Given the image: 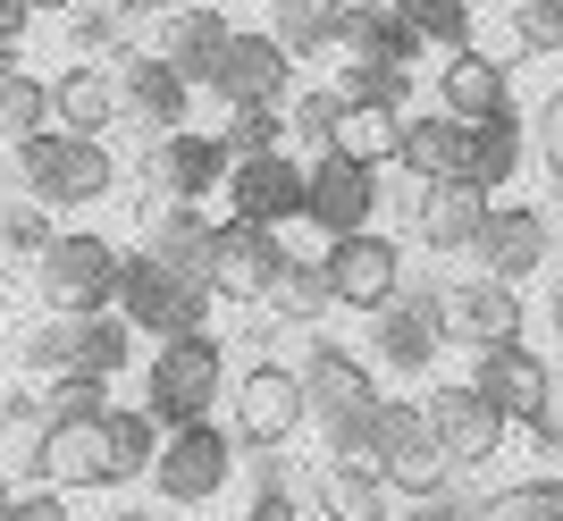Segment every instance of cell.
Masks as SVG:
<instances>
[{
  "mask_svg": "<svg viewBox=\"0 0 563 521\" xmlns=\"http://www.w3.org/2000/svg\"><path fill=\"white\" fill-rule=\"evenodd\" d=\"M9 186L51 219L93 211V202L118 193V152H110V135H59V126H43V135L9 143Z\"/></svg>",
  "mask_w": 563,
  "mask_h": 521,
  "instance_id": "1",
  "label": "cell"
},
{
  "mask_svg": "<svg viewBox=\"0 0 563 521\" xmlns=\"http://www.w3.org/2000/svg\"><path fill=\"white\" fill-rule=\"evenodd\" d=\"M135 345L143 336L118 320V311H93V320H59V311H34V320H18V336H9V362L18 370H34V379H126L135 370Z\"/></svg>",
  "mask_w": 563,
  "mask_h": 521,
  "instance_id": "2",
  "label": "cell"
},
{
  "mask_svg": "<svg viewBox=\"0 0 563 521\" xmlns=\"http://www.w3.org/2000/svg\"><path fill=\"white\" fill-rule=\"evenodd\" d=\"M295 379H303L311 429H320V454L362 463V446H371V403L387 396V387H378V370L353 354V345H336V336H311L303 362H295Z\"/></svg>",
  "mask_w": 563,
  "mask_h": 521,
  "instance_id": "3",
  "label": "cell"
},
{
  "mask_svg": "<svg viewBox=\"0 0 563 521\" xmlns=\"http://www.w3.org/2000/svg\"><path fill=\"white\" fill-rule=\"evenodd\" d=\"M118 269H126V244L118 236H101V228H51V244L34 253L25 286L59 320H93V311L118 303Z\"/></svg>",
  "mask_w": 563,
  "mask_h": 521,
  "instance_id": "4",
  "label": "cell"
},
{
  "mask_svg": "<svg viewBox=\"0 0 563 521\" xmlns=\"http://www.w3.org/2000/svg\"><path fill=\"white\" fill-rule=\"evenodd\" d=\"M219 396H228V345H219V329L152 345V362H143V412H152V429L211 421Z\"/></svg>",
  "mask_w": 563,
  "mask_h": 521,
  "instance_id": "5",
  "label": "cell"
},
{
  "mask_svg": "<svg viewBox=\"0 0 563 521\" xmlns=\"http://www.w3.org/2000/svg\"><path fill=\"white\" fill-rule=\"evenodd\" d=\"M228 437L253 454H286L295 437L311 429V403H303V379H295V362H244V370H228Z\"/></svg>",
  "mask_w": 563,
  "mask_h": 521,
  "instance_id": "6",
  "label": "cell"
},
{
  "mask_svg": "<svg viewBox=\"0 0 563 521\" xmlns=\"http://www.w3.org/2000/svg\"><path fill=\"white\" fill-rule=\"evenodd\" d=\"M118 320L143 336V345H168V336H194V329H211V286L186 278V269H168V260H152L135 244L126 253V269H118Z\"/></svg>",
  "mask_w": 563,
  "mask_h": 521,
  "instance_id": "7",
  "label": "cell"
},
{
  "mask_svg": "<svg viewBox=\"0 0 563 521\" xmlns=\"http://www.w3.org/2000/svg\"><path fill=\"white\" fill-rule=\"evenodd\" d=\"M362 463H371L378 479H387V497H446V454H438V437H429V412L421 396H378L371 403V446H362Z\"/></svg>",
  "mask_w": 563,
  "mask_h": 521,
  "instance_id": "8",
  "label": "cell"
},
{
  "mask_svg": "<svg viewBox=\"0 0 563 521\" xmlns=\"http://www.w3.org/2000/svg\"><path fill=\"white\" fill-rule=\"evenodd\" d=\"M143 488H152L161 505H177V513H202V505H219V497L235 488V437H228V421L161 429V454H152Z\"/></svg>",
  "mask_w": 563,
  "mask_h": 521,
  "instance_id": "9",
  "label": "cell"
},
{
  "mask_svg": "<svg viewBox=\"0 0 563 521\" xmlns=\"http://www.w3.org/2000/svg\"><path fill=\"white\" fill-rule=\"evenodd\" d=\"M219 177H228V143H219L211 126H177V135H152L135 152V186H143L152 211L202 202V193H219Z\"/></svg>",
  "mask_w": 563,
  "mask_h": 521,
  "instance_id": "10",
  "label": "cell"
},
{
  "mask_svg": "<svg viewBox=\"0 0 563 521\" xmlns=\"http://www.w3.org/2000/svg\"><path fill=\"white\" fill-rule=\"evenodd\" d=\"M446 354V295L438 286H404L396 303L371 311V362L396 379H429Z\"/></svg>",
  "mask_w": 563,
  "mask_h": 521,
  "instance_id": "11",
  "label": "cell"
},
{
  "mask_svg": "<svg viewBox=\"0 0 563 521\" xmlns=\"http://www.w3.org/2000/svg\"><path fill=\"white\" fill-rule=\"evenodd\" d=\"M421 412H429V437H438V454H446V472H479V463H496L505 437H514V421H505L471 379H438L421 396Z\"/></svg>",
  "mask_w": 563,
  "mask_h": 521,
  "instance_id": "12",
  "label": "cell"
},
{
  "mask_svg": "<svg viewBox=\"0 0 563 521\" xmlns=\"http://www.w3.org/2000/svg\"><path fill=\"white\" fill-rule=\"evenodd\" d=\"M34 488H59V497H101V488H118L110 412H59V421L43 429V454H34Z\"/></svg>",
  "mask_w": 563,
  "mask_h": 521,
  "instance_id": "13",
  "label": "cell"
},
{
  "mask_svg": "<svg viewBox=\"0 0 563 521\" xmlns=\"http://www.w3.org/2000/svg\"><path fill=\"white\" fill-rule=\"evenodd\" d=\"M320 278H329V303L336 311H362L371 320L378 303L404 295V244L378 236V228H353V236H329L320 253Z\"/></svg>",
  "mask_w": 563,
  "mask_h": 521,
  "instance_id": "14",
  "label": "cell"
},
{
  "mask_svg": "<svg viewBox=\"0 0 563 521\" xmlns=\"http://www.w3.org/2000/svg\"><path fill=\"white\" fill-rule=\"evenodd\" d=\"M286 260V236L278 228H261V219H219L211 228V303H235V311H261L269 278H278Z\"/></svg>",
  "mask_w": 563,
  "mask_h": 521,
  "instance_id": "15",
  "label": "cell"
},
{
  "mask_svg": "<svg viewBox=\"0 0 563 521\" xmlns=\"http://www.w3.org/2000/svg\"><path fill=\"white\" fill-rule=\"evenodd\" d=\"M202 93H211L219 110H261V101H286V93H295V59L269 43V25H235L228 51L211 59V76H202Z\"/></svg>",
  "mask_w": 563,
  "mask_h": 521,
  "instance_id": "16",
  "label": "cell"
},
{
  "mask_svg": "<svg viewBox=\"0 0 563 521\" xmlns=\"http://www.w3.org/2000/svg\"><path fill=\"white\" fill-rule=\"evenodd\" d=\"M471 260H479V278L530 286L547 260H555V219H547L539 202H488L479 236H471Z\"/></svg>",
  "mask_w": 563,
  "mask_h": 521,
  "instance_id": "17",
  "label": "cell"
},
{
  "mask_svg": "<svg viewBox=\"0 0 563 521\" xmlns=\"http://www.w3.org/2000/svg\"><path fill=\"white\" fill-rule=\"evenodd\" d=\"M110 76H118V126H135L143 143H152V135H177V126L194 119V85L168 68L152 43H143V51H118Z\"/></svg>",
  "mask_w": 563,
  "mask_h": 521,
  "instance_id": "18",
  "label": "cell"
},
{
  "mask_svg": "<svg viewBox=\"0 0 563 521\" xmlns=\"http://www.w3.org/2000/svg\"><path fill=\"white\" fill-rule=\"evenodd\" d=\"M471 387H479L514 429H547V412H555V362L530 354V345H488V354H471Z\"/></svg>",
  "mask_w": 563,
  "mask_h": 521,
  "instance_id": "19",
  "label": "cell"
},
{
  "mask_svg": "<svg viewBox=\"0 0 563 521\" xmlns=\"http://www.w3.org/2000/svg\"><path fill=\"white\" fill-rule=\"evenodd\" d=\"M446 295V345H471V354H488V345H521V329H530V303H521V286L505 278H454L438 286Z\"/></svg>",
  "mask_w": 563,
  "mask_h": 521,
  "instance_id": "20",
  "label": "cell"
},
{
  "mask_svg": "<svg viewBox=\"0 0 563 521\" xmlns=\"http://www.w3.org/2000/svg\"><path fill=\"white\" fill-rule=\"evenodd\" d=\"M303 219L320 236H353L378 219V168L345 160V152H311L303 160Z\"/></svg>",
  "mask_w": 563,
  "mask_h": 521,
  "instance_id": "21",
  "label": "cell"
},
{
  "mask_svg": "<svg viewBox=\"0 0 563 521\" xmlns=\"http://www.w3.org/2000/svg\"><path fill=\"white\" fill-rule=\"evenodd\" d=\"M219 193H228V219H261V228H278V236H286V228L303 219V160H295V152L228 160Z\"/></svg>",
  "mask_w": 563,
  "mask_h": 521,
  "instance_id": "22",
  "label": "cell"
},
{
  "mask_svg": "<svg viewBox=\"0 0 563 521\" xmlns=\"http://www.w3.org/2000/svg\"><path fill=\"white\" fill-rule=\"evenodd\" d=\"M412 59H421V34H412L387 0H345L329 68H412Z\"/></svg>",
  "mask_w": 563,
  "mask_h": 521,
  "instance_id": "23",
  "label": "cell"
},
{
  "mask_svg": "<svg viewBox=\"0 0 563 521\" xmlns=\"http://www.w3.org/2000/svg\"><path fill=\"white\" fill-rule=\"evenodd\" d=\"M228 34H235V18L219 9V0H177L168 18H152V51H161L168 68L186 76L194 93H202V76H211V59L228 51Z\"/></svg>",
  "mask_w": 563,
  "mask_h": 521,
  "instance_id": "24",
  "label": "cell"
},
{
  "mask_svg": "<svg viewBox=\"0 0 563 521\" xmlns=\"http://www.w3.org/2000/svg\"><path fill=\"white\" fill-rule=\"evenodd\" d=\"M303 505L320 521H396V497H387V479L371 463H345V454H320L303 479Z\"/></svg>",
  "mask_w": 563,
  "mask_h": 521,
  "instance_id": "25",
  "label": "cell"
},
{
  "mask_svg": "<svg viewBox=\"0 0 563 521\" xmlns=\"http://www.w3.org/2000/svg\"><path fill=\"white\" fill-rule=\"evenodd\" d=\"M438 110H446V119H505V110H514V68H505V59H496V51H446V68H438Z\"/></svg>",
  "mask_w": 563,
  "mask_h": 521,
  "instance_id": "26",
  "label": "cell"
},
{
  "mask_svg": "<svg viewBox=\"0 0 563 521\" xmlns=\"http://www.w3.org/2000/svg\"><path fill=\"white\" fill-rule=\"evenodd\" d=\"M488 202H496V193L463 186V177L421 186V193H412V244H421V253H471V236H479Z\"/></svg>",
  "mask_w": 563,
  "mask_h": 521,
  "instance_id": "27",
  "label": "cell"
},
{
  "mask_svg": "<svg viewBox=\"0 0 563 521\" xmlns=\"http://www.w3.org/2000/svg\"><path fill=\"white\" fill-rule=\"evenodd\" d=\"M51 126H59V135H110L118 126L110 59H68V68L51 76Z\"/></svg>",
  "mask_w": 563,
  "mask_h": 521,
  "instance_id": "28",
  "label": "cell"
},
{
  "mask_svg": "<svg viewBox=\"0 0 563 521\" xmlns=\"http://www.w3.org/2000/svg\"><path fill=\"white\" fill-rule=\"evenodd\" d=\"M521 160H530L521 110H505V119H471V126H463V186H479V193H505V186L521 177Z\"/></svg>",
  "mask_w": 563,
  "mask_h": 521,
  "instance_id": "29",
  "label": "cell"
},
{
  "mask_svg": "<svg viewBox=\"0 0 563 521\" xmlns=\"http://www.w3.org/2000/svg\"><path fill=\"white\" fill-rule=\"evenodd\" d=\"M396 168L412 186H438V177H463V119L446 110H404V135H396Z\"/></svg>",
  "mask_w": 563,
  "mask_h": 521,
  "instance_id": "30",
  "label": "cell"
},
{
  "mask_svg": "<svg viewBox=\"0 0 563 521\" xmlns=\"http://www.w3.org/2000/svg\"><path fill=\"white\" fill-rule=\"evenodd\" d=\"M211 228L219 219H202V202H168V211H152V228H143V253L168 260V269H186V278H202V269H211Z\"/></svg>",
  "mask_w": 563,
  "mask_h": 521,
  "instance_id": "31",
  "label": "cell"
},
{
  "mask_svg": "<svg viewBox=\"0 0 563 521\" xmlns=\"http://www.w3.org/2000/svg\"><path fill=\"white\" fill-rule=\"evenodd\" d=\"M43 429H51V403L43 387H0V472L34 488V454H43Z\"/></svg>",
  "mask_w": 563,
  "mask_h": 521,
  "instance_id": "32",
  "label": "cell"
},
{
  "mask_svg": "<svg viewBox=\"0 0 563 521\" xmlns=\"http://www.w3.org/2000/svg\"><path fill=\"white\" fill-rule=\"evenodd\" d=\"M261 311L278 320V329H320L329 320V278H320V260H303V253H286L278 260V278H269V295H261Z\"/></svg>",
  "mask_w": 563,
  "mask_h": 521,
  "instance_id": "33",
  "label": "cell"
},
{
  "mask_svg": "<svg viewBox=\"0 0 563 521\" xmlns=\"http://www.w3.org/2000/svg\"><path fill=\"white\" fill-rule=\"evenodd\" d=\"M336 18H345V0H269V43H278L295 68H303V59H329Z\"/></svg>",
  "mask_w": 563,
  "mask_h": 521,
  "instance_id": "34",
  "label": "cell"
},
{
  "mask_svg": "<svg viewBox=\"0 0 563 521\" xmlns=\"http://www.w3.org/2000/svg\"><path fill=\"white\" fill-rule=\"evenodd\" d=\"M396 135H404V110H387V101H345L329 152H345V160H362V168H387L396 160Z\"/></svg>",
  "mask_w": 563,
  "mask_h": 521,
  "instance_id": "35",
  "label": "cell"
},
{
  "mask_svg": "<svg viewBox=\"0 0 563 521\" xmlns=\"http://www.w3.org/2000/svg\"><path fill=\"white\" fill-rule=\"evenodd\" d=\"M412 34H421V51L438 43V51H471L479 43V0H387Z\"/></svg>",
  "mask_w": 563,
  "mask_h": 521,
  "instance_id": "36",
  "label": "cell"
},
{
  "mask_svg": "<svg viewBox=\"0 0 563 521\" xmlns=\"http://www.w3.org/2000/svg\"><path fill=\"white\" fill-rule=\"evenodd\" d=\"M51 126V76L34 68H0V152Z\"/></svg>",
  "mask_w": 563,
  "mask_h": 521,
  "instance_id": "37",
  "label": "cell"
},
{
  "mask_svg": "<svg viewBox=\"0 0 563 521\" xmlns=\"http://www.w3.org/2000/svg\"><path fill=\"white\" fill-rule=\"evenodd\" d=\"M505 51L514 59H563V0H505Z\"/></svg>",
  "mask_w": 563,
  "mask_h": 521,
  "instance_id": "38",
  "label": "cell"
},
{
  "mask_svg": "<svg viewBox=\"0 0 563 521\" xmlns=\"http://www.w3.org/2000/svg\"><path fill=\"white\" fill-rule=\"evenodd\" d=\"M152 454H161V429H152V412H143V403H110V463H118V488L152 472Z\"/></svg>",
  "mask_w": 563,
  "mask_h": 521,
  "instance_id": "39",
  "label": "cell"
},
{
  "mask_svg": "<svg viewBox=\"0 0 563 521\" xmlns=\"http://www.w3.org/2000/svg\"><path fill=\"white\" fill-rule=\"evenodd\" d=\"M51 228H59L51 211H34L25 193H9V202H0V260H9V269H34V253L51 244Z\"/></svg>",
  "mask_w": 563,
  "mask_h": 521,
  "instance_id": "40",
  "label": "cell"
},
{
  "mask_svg": "<svg viewBox=\"0 0 563 521\" xmlns=\"http://www.w3.org/2000/svg\"><path fill=\"white\" fill-rule=\"evenodd\" d=\"M219 143H228V160H253V152H286V101H261V110H228Z\"/></svg>",
  "mask_w": 563,
  "mask_h": 521,
  "instance_id": "41",
  "label": "cell"
},
{
  "mask_svg": "<svg viewBox=\"0 0 563 521\" xmlns=\"http://www.w3.org/2000/svg\"><path fill=\"white\" fill-rule=\"evenodd\" d=\"M479 521H563V479H514L479 505Z\"/></svg>",
  "mask_w": 563,
  "mask_h": 521,
  "instance_id": "42",
  "label": "cell"
},
{
  "mask_svg": "<svg viewBox=\"0 0 563 521\" xmlns=\"http://www.w3.org/2000/svg\"><path fill=\"white\" fill-rule=\"evenodd\" d=\"M336 110H345V101H336V85H295V93H286V135L311 143V152H329Z\"/></svg>",
  "mask_w": 563,
  "mask_h": 521,
  "instance_id": "43",
  "label": "cell"
},
{
  "mask_svg": "<svg viewBox=\"0 0 563 521\" xmlns=\"http://www.w3.org/2000/svg\"><path fill=\"white\" fill-rule=\"evenodd\" d=\"M329 85H336V101H387V110H412V68H336Z\"/></svg>",
  "mask_w": 563,
  "mask_h": 521,
  "instance_id": "44",
  "label": "cell"
},
{
  "mask_svg": "<svg viewBox=\"0 0 563 521\" xmlns=\"http://www.w3.org/2000/svg\"><path fill=\"white\" fill-rule=\"evenodd\" d=\"M521 135H530V160L563 186V85H555V93H539V110L521 119Z\"/></svg>",
  "mask_w": 563,
  "mask_h": 521,
  "instance_id": "45",
  "label": "cell"
},
{
  "mask_svg": "<svg viewBox=\"0 0 563 521\" xmlns=\"http://www.w3.org/2000/svg\"><path fill=\"white\" fill-rule=\"evenodd\" d=\"M59 25H68V43H76V59H118V18H110V9H93V0H85V9H68V18H59Z\"/></svg>",
  "mask_w": 563,
  "mask_h": 521,
  "instance_id": "46",
  "label": "cell"
},
{
  "mask_svg": "<svg viewBox=\"0 0 563 521\" xmlns=\"http://www.w3.org/2000/svg\"><path fill=\"white\" fill-rule=\"evenodd\" d=\"M43 403H51V421L59 412H110V387L101 379H43Z\"/></svg>",
  "mask_w": 563,
  "mask_h": 521,
  "instance_id": "47",
  "label": "cell"
},
{
  "mask_svg": "<svg viewBox=\"0 0 563 521\" xmlns=\"http://www.w3.org/2000/svg\"><path fill=\"white\" fill-rule=\"evenodd\" d=\"M0 521H76V497H59V488H18Z\"/></svg>",
  "mask_w": 563,
  "mask_h": 521,
  "instance_id": "48",
  "label": "cell"
},
{
  "mask_svg": "<svg viewBox=\"0 0 563 521\" xmlns=\"http://www.w3.org/2000/svg\"><path fill=\"white\" fill-rule=\"evenodd\" d=\"M244 521H311V513H303V497H295V488H278V479H261L253 497H244Z\"/></svg>",
  "mask_w": 563,
  "mask_h": 521,
  "instance_id": "49",
  "label": "cell"
},
{
  "mask_svg": "<svg viewBox=\"0 0 563 521\" xmlns=\"http://www.w3.org/2000/svg\"><path fill=\"white\" fill-rule=\"evenodd\" d=\"M25 34H34V9H25V0H0V68H18Z\"/></svg>",
  "mask_w": 563,
  "mask_h": 521,
  "instance_id": "50",
  "label": "cell"
},
{
  "mask_svg": "<svg viewBox=\"0 0 563 521\" xmlns=\"http://www.w3.org/2000/svg\"><path fill=\"white\" fill-rule=\"evenodd\" d=\"M101 9H110L118 25H135V18H168V9H177V0H101Z\"/></svg>",
  "mask_w": 563,
  "mask_h": 521,
  "instance_id": "51",
  "label": "cell"
},
{
  "mask_svg": "<svg viewBox=\"0 0 563 521\" xmlns=\"http://www.w3.org/2000/svg\"><path fill=\"white\" fill-rule=\"evenodd\" d=\"M34 18H68V9H85V0H25Z\"/></svg>",
  "mask_w": 563,
  "mask_h": 521,
  "instance_id": "52",
  "label": "cell"
},
{
  "mask_svg": "<svg viewBox=\"0 0 563 521\" xmlns=\"http://www.w3.org/2000/svg\"><path fill=\"white\" fill-rule=\"evenodd\" d=\"M9 370H18V362H9V336H0V387H9Z\"/></svg>",
  "mask_w": 563,
  "mask_h": 521,
  "instance_id": "53",
  "label": "cell"
},
{
  "mask_svg": "<svg viewBox=\"0 0 563 521\" xmlns=\"http://www.w3.org/2000/svg\"><path fill=\"white\" fill-rule=\"evenodd\" d=\"M9 497H18V479H9V472H0V513H9Z\"/></svg>",
  "mask_w": 563,
  "mask_h": 521,
  "instance_id": "54",
  "label": "cell"
},
{
  "mask_svg": "<svg viewBox=\"0 0 563 521\" xmlns=\"http://www.w3.org/2000/svg\"><path fill=\"white\" fill-rule=\"evenodd\" d=\"M93 521H135V513H93Z\"/></svg>",
  "mask_w": 563,
  "mask_h": 521,
  "instance_id": "55",
  "label": "cell"
},
{
  "mask_svg": "<svg viewBox=\"0 0 563 521\" xmlns=\"http://www.w3.org/2000/svg\"><path fill=\"white\" fill-rule=\"evenodd\" d=\"M261 9H269V0H261Z\"/></svg>",
  "mask_w": 563,
  "mask_h": 521,
  "instance_id": "56",
  "label": "cell"
}]
</instances>
